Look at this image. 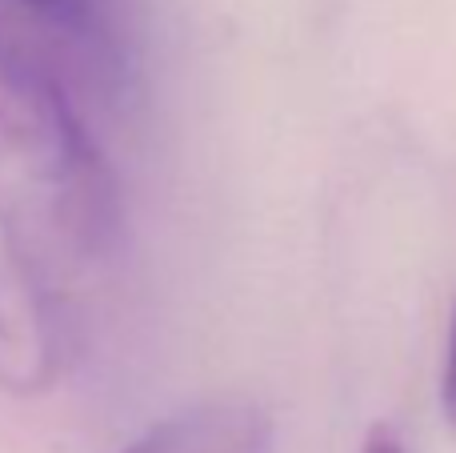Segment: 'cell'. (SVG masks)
<instances>
[{
    "mask_svg": "<svg viewBox=\"0 0 456 453\" xmlns=\"http://www.w3.org/2000/svg\"><path fill=\"white\" fill-rule=\"evenodd\" d=\"M117 181L77 104L0 69V257L61 297L109 257Z\"/></svg>",
    "mask_w": 456,
    "mask_h": 453,
    "instance_id": "6da1fadb",
    "label": "cell"
},
{
    "mask_svg": "<svg viewBox=\"0 0 456 453\" xmlns=\"http://www.w3.org/2000/svg\"><path fill=\"white\" fill-rule=\"evenodd\" d=\"M0 69L72 104L120 96L128 53L117 0H0Z\"/></svg>",
    "mask_w": 456,
    "mask_h": 453,
    "instance_id": "7a4b0ae2",
    "label": "cell"
},
{
    "mask_svg": "<svg viewBox=\"0 0 456 453\" xmlns=\"http://www.w3.org/2000/svg\"><path fill=\"white\" fill-rule=\"evenodd\" d=\"M64 366L61 297L0 257V390L45 393Z\"/></svg>",
    "mask_w": 456,
    "mask_h": 453,
    "instance_id": "3957f363",
    "label": "cell"
},
{
    "mask_svg": "<svg viewBox=\"0 0 456 453\" xmlns=\"http://www.w3.org/2000/svg\"><path fill=\"white\" fill-rule=\"evenodd\" d=\"M268 441L265 409L244 398H216L157 422L120 453H268Z\"/></svg>",
    "mask_w": 456,
    "mask_h": 453,
    "instance_id": "277c9868",
    "label": "cell"
},
{
    "mask_svg": "<svg viewBox=\"0 0 456 453\" xmlns=\"http://www.w3.org/2000/svg\"><path fill=\"white\" fill-rule=\"evenodd\" d=\"M444 417L456 430V313H452V334H449V358H444Z\"/></svg>",
    "mask_w": 456,
    "mask_h": 453,
    "instance_id": "5b68a950",
    "label": "cell"
},
{
    "mask_svg": "<svg viewBox=\"0 0 456 453\" xmlns=\"http://www.w3.org/2000/svg\"><path fill=\"white\" fill-rule=\"evenodd\" d=\"M361 453H409V449H404L401 433H393L388 425H377V430H372L369 438H364Z\"/></svg>",
    "mask_w": 456,
    "mask_h": 453,
    "instance_id": "8992f818",
    "label": "cell"
}]
</instances>
